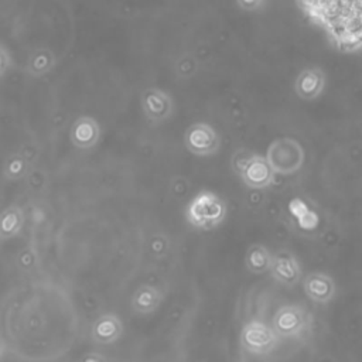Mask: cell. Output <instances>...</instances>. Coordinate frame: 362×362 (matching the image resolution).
I'll list each match as a JSON object with an SVG mask.
<instances>
[{
	"mask_svg": "<svg viewBox=\"0 0 362 362\" xmlns=\"http://www.w3.org/2000/svg\"><path fill=\"white\" fill-rule=\"evenodd\" d=\"M304 13L342 53L362 50V0H300Z\"/></svg>",
	"mask_w": 362,
	"mask_h": 362,
	"instance_id": "1",
	"label": "cell"
},
{
	"mask_svg": "<svg viewBox=\"0 0 362 362\" xmlns=\"http://www.w3.org/2000/svg\"><path fill=\"white\" fill-rule=\"evenodd\" d=\"M228 216L225 199L214 191L202 190L195 194L186 209V221L198 231L217 229Z\"/></svg>",
	"mask_w": 362,
	"mask_h": 362,
	"instance_id": "2",
	"label": "cell"
},
{
	"mask_svg": "<svg viewBox=\"0 0 362 362\" xmlns=\"http://www.w3.org/2000/svg\"><path fill=\"white\" fill-rule=\"evenodd\" d=\"M231 167L242 184L250 190H266L275 184L276 173L261 153L239 149L232 154Z\"/></svg>",
	"mask_w": 362,
	"mask_h": 362,
	"instance_id": "3",
	"label": "cell"
},
{
	"mask_svg": "<svg viewBox=\"0 0 362 362\" xmlns=\"http://www.w3.org/2000/svg\"><path fill=\"white\" fill-rule=\"evenodd\" d=\"M265 156L278 176H293L306 163L304 147L297 139L289 136L273 140L268 146Z\"/></svg>",
	"mask_w": 362,
	"mask_h": 362,
	"instance_id": "4",
	"label": "cell"
},
{
	"mask_svg": "<svg viewBox=\"0 0 362 362\" xmlns=\"http://www.w3.org/2000/svg\"><path fill=\"white\" fill-rule=\"evenodd\" d=\"M239 342L245 352L256 356H264L272 354L279 342L280 337L275 329L262 320H250L243 324Z\"/></svg>",
	"mask_w": 362,
	"mask_h": 362,
	"instance_id": "5",
	"label": "cell"
},
{
	"mask_svg": "<svg viewBox=\"0 0 362 362\" xmlns=\"http://www.w3.org/2000/svg\"><path fill=\"white\" fill-rule=\"evenodd\" d=\"M184 147L197 158H211L221 150L218 130L206 122H194L184 132Z\"/></svg>",
	"mask_w": 362,
	"mask_h": 362,
	"instance_id": "6",
	"label": "cell"
},
{
	"mask_svg": "<svg viewBox=\"0 0 362 362\" xmlns=\"http://www.w3.org/2000/svg\"><path fill=\"white\" fill-rule=\"evenodd\" d=\"M310 324L312 316L303 306L296 303L279 307L272 319V327L280 338H297L308 330Z\"/></svg>",
	"mask_w": 362,
	"mask_h": 362,
	"instance_id": "7",
	"label": "cell"
},
{
	"mask_svg": "<svg viewBox=\"0 0 362 362\" xmlns=\"http://www.w3.org/2000/svg\"><path fill=\"white\" fill-rule=\"evenodd\" d=\"M140 108L150 123L160 125L174 116L176 102L169 91L159 86H150L146 88L140 96Z\"/></svg>",
	"mask_w": 362,
	"mask_h": 362,
	"instance_id": "8",
	"label": "cell"
},
{
	"mask_svg": "<svg viewBox=\"0 0 362 362\" xmlns=\"http://www.w3.org/2000/svg\"><path fill=\"white\" fill-rule=\"evenodd\" d=\"M269 273L279 285L294 287L301 280L303 269L296 255L287 249H282L273 253V262Z\"/></svg>",
	"mask_w": 362,
	"mask_h": 362,
	"instance_id": "9",
	"label": "cell"
},
{
	"mask_svg": "<svg viewBox=\"0 0 362 362\" xmlns=\"http://www.w3.org/2000/svg\"><path fill=\"white\" fill-rule=\"evenodd\" d=\"M327 85L326 73L320 67L303 68L294 80V93L306 102L319 99Z\"/></svg>",
	"mask_w": 362,
	"mask_h": 362,
	"instance_id": "10",
	"label": "cell"
},
{
	"mask_svg": "<svg viewBox=\"0 0 362 362\" xmlns=\"http://www.w3.org/2000/svg\"><path fill=\"white\" fill-rule=\"evenodd\" d=\"M102 137V129L99 122L91 116L84 115L74 121L70 129V140L71 144L78 150H92L95 149Z\"/></svg>",
	"mask_w": 362,
	"mask_h": 362,
	"instance_id": "11",
	"label": "cell"
},
{
	"mask_svg": "<svg viewBox=\"0 0 362 362\" xmlns=\"http://www.w3.org/2000/svg\"><path fill=\"white\" fill-rule=\"evenodd\" d=\"M303 292L313 303L327 304L337 294V285L331 275L326 272H310L303 279Z\"/></svg>",
	"mask_w": 362,
	"mask_h": 362,
	"instance_id": "12",
	"label": "cell"
},
{
	"mask_svg": "<svg viewBox=\"0 0 362 362\" xmlns=\"http://www.w3.org/2000/svg\"><path fill=\"white\" fill-rule=\"evenodd\" d=\"M123 334V323L115 313L100 315L91 327V338L98 345L116 344Z\"/></svg>",
	"mask_w": 362,
	"mask_h": 362,
	"instance_id": "13",
	"label": "cell"
},
{
	"mask_svg": "<svg viewBox=\"0 0 362 362\" xmlns=\"http://www.w3.org/2000/svg\"><path fill=\"white\" fill-rule=\"evenodd\" d=\"M165 296L158 286H153L149 283L140 285L132 294L130 306L136 315L149 316L156 313L160 308Z\"/></svg>",
	"mask_w": 362,
	"mask_h": 362,
	"instance_id": "14",
	"label": "cell"
},
{
	"mask_svg": "<svg viewBox=\"0 0 362 362\" xmlns=\"http://www.w3.org/2000/svg\"><path fill=\"white\" fill-rule=\"evenodd\" d=\"M57 66V56L48 47H37L26 60V73L31 78H41L53 71Z\"/></svg>",
	"mask_w": 362,
	"mask_h": 362,
	"instance_id": "15",
	"label": "cell"
},
{
	"mask_svg": "<svg viewBox=\"0 0 362 362\" xmlns=\"http://www.w3.org/2000/svg\"><path fill=\"white\" fill-rule=\"evenodd\" d=\"M26 217L22 206L17 204L6 206L0 211V242H6L16 238L24 225Z\"/></svg>",
	"mask_w": 362,
	"mask_h": 362,
	"instance_id": "16",
	"label": "cell"
},
{
	"mask_svg": "<svg viewBox=\"0 0 362 362\" xmlns=\"http://www.w3.org/2000/svg\"><path fill=\"white\" fill-rule=\"evenodd\" d=\"M273 253L264 243H253L245 253V268L252 275H265L271 271Z\"/></svg>",
	"mask_w": 362,
	"mask_h": 362,
	"instance_id": "17",
	"label": "cell"
},
{
	"mask_svg": "<svg viewBox=\"0 0 362 362\" xmlns=\"http://www.w3.org/2000/svg\"><path fill=\"white\" fill-rule=\"evenodd\" d=\"M30 170V162L27 156L20 151L12 153L3 165V176L9 181H19L27 176Z\"/></svg>",
	"mask_w": 362,
	"mask_h": 362,
	"instance_id": "18",
	"label": "cell"
},
{
	"mask_svg": "<svg viewBox=\"0 0 362 362\" xmlns=\"http://www.w3.org/2000/svg\"><path fill=\"white\" fill-rule=\"evenodd\" d=\"M13 66V57L9 48L0 43V77H3Z\"/></svg>",
	"mask_w": 362,
	"mask_h": 362,
	"instance_id": "19",
	"label": "cell"
},
{
	"mask_svg": "<svg viewBox=\"0 0 362 362\" xmlns=\"http://www.w3.org/2000/svg\"><path fill=\"white\" fill-rule=\"evenodd\" d=\"M235 2L245 12H256L262 8L265 0H235Z\"/></svg>",
	"mask_w": 362,
	"mask_h": 362,
	"instance_id": "20",
	"label": "cell"
},
{
	"mask_svg": "<svg viewBox=\"0 0 362 362\" xmlns=\"http://www.w3.org/2000/svg\"><path fill=\"white\" fill-rule=\"evenodd\" d=\"M5 349H6V347H5V342H3V340L0 338V358L3 356V354H5Z\"/></svg>",
	"mask_w": 362,
	"mask_h": 362,
	"instance_id": "21",
	"label": "cell"
}]
</instances>
